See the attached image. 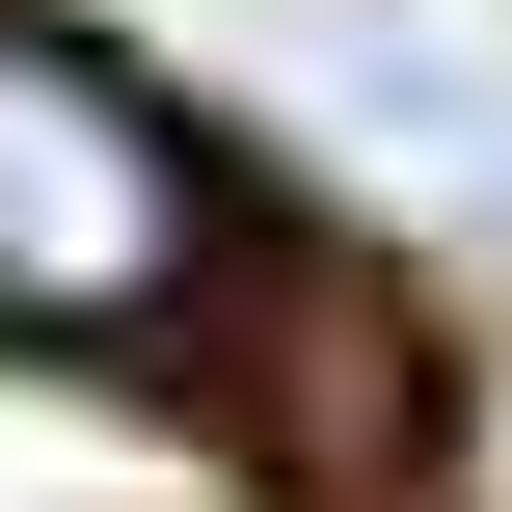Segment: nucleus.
Returning <instances> with one entry per match:
<instances>
[{
    "label": "nucleus",
    "instance_id": "f257e3e1",
    "mask_svg": "<svg viewBox=\"0 0 512 512\" xmlns=\"http://www.w3.org/2000/svg\"><path fill=\"white\" fill-rule=\"evenodd\" d=\"M189 270H216L189 108L135 54H81V27H0V324L27 351H135V324H189Z\"/></svg>",
    "mask_w": 512,
    "mask_h": 512
}]
</instances>
